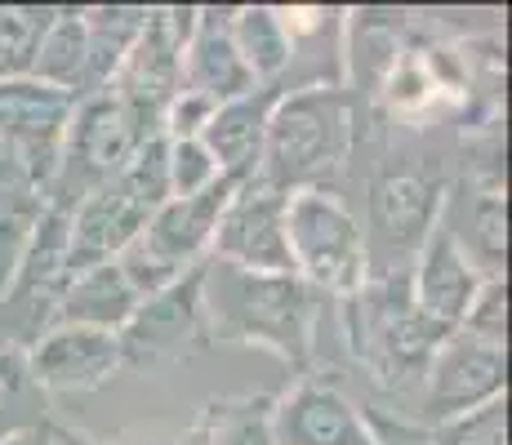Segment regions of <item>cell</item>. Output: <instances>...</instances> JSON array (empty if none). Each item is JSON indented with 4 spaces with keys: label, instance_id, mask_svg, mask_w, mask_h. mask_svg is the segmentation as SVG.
Listing matches in <instances>:
<instances>
[{
    "label": "cell",
    "instance_id": "1",
    "mask_svg": "<svg viewBox=\"0 0 512 445\" xmlns=\"http://www.w3.org/2000/svg\"><path fill=\"white\" fill-rule=\"evenodd\" d=\"M352 147V107L334 85L285 89L268 116L259 183L272 192H303L326 187Z\"/></svg>",
    "mask_w": 512,
    "mask_h": 445
},
{
    "label": "cell",
    "instance_id": "2",
    "mask_svg": "<svg viewBox=\"0 0 512 445\" xmlns=\"http://www.w3.org/2000/svg\"><path fill=\"white\" fill-rule=\"evenodd\" d=\"M205 303L236 339L268 343L290 361H303L312 343V290L294 272H241L205 263Z\"/></svg>",
    "mask_w": 512,
    "mask_h": 445
},
{
    "label": "cell",
    "instance_id": "3",
    "mask_svg": "<svg viewBox=\"0 0 512 445\" xmlns=\"http://www.w3.org/2000/svg\"><path fill=\"white\" fill-rule=\"evenodd\" d=\"M285 250L294 276L308 290H326L339 299L366 290V236L357 214L330 187H303L285 196Z\"/></svg>",
    "mask_w": 512,
    "mask_h": 445
},
{
    "label": "cell",
    "instance_id": "4",
    "mask_svg": "<svg viewBox=\"0 0 512 445\" xmlns=\"http://www.w3.org/2000/svg\"><path fill=\"white\" fill-rule=\"evenodd\" d=\"M236 187L241 183L219 178L214 187H205V192H196V196H170V201L147 219V227L125 245L121 259H116L125 281L139 290V299L174 285L179 276H187L192 267H201L210 259L214 232H219V219L236 196Z\"/></svg>",
    "mask_w": 512,
    "mask_h": 445
},
{
    "label": "cell",
    "instance_id": "5",
    "mask_svg": "<svg viewBox=\"0 0 512 445\" xmlns=\"http://www.w3.org/2000/svg\"><path fill=\"white\" fill-rule=\"evenodd\" d=\"M152 134L156 130H147L112 89H98V94L76 98L72 121H67V138H63L58 178H54L45 201L72 210L85 192L112 183V178L130 165V156L143 147V138H152Z\"/></svg>",
    "mask_w": 512,
    "mask_h": 445
},
{
    "label": "cell",
    "instance_id": "6",
    "mask_svg": "<svg viewBox=\"0 0 512 445\" xmlns=\"http://www.w3.org/2000/svg\"><path fill=\"white\" fill-rule=\"evenodd\" d=\"M196 9H147V23L130 54L112 76V94L130 107L147 130L161 134V116L170 98L183 89V49L192 36Z\"/></svg>",
    "mask_w": 512,
    "mask_h": 445
},
{
    "label": "cell",
    "instance_id": "7",
    "mask_svg": "<svg viewBox=\"0 0 512 445\" xmlns=\"http://www.w3.org/2000/svg\"><path fill=\"white\" fill-rule=\"evenodd\" d=\"M72 107H76L72 94L32 81V76L0 81V134L14 143L32 196H49V187H54Z\"/></svg>",
    "mask_w": 512,
    "mask_h": 445
},
{
    "label": "cell",
    "instance_id": "8",
    "mask_svg": "<svg viewBox=\"0 0 512 445\" xmlns=\"http://www.w3.org/2000/svg\"><path fill=\"white\" fill-rule=\"evenodd\" d=\"M508 388V348L481 343L464 330H450L428 361V414L432 423L459 419Z\"/></svg>",
    "mask_w": 512,
    "mask_h": 445
},
{
    "label": "cell",
    "instance_id": "9",
    "mask_svg": "<svg viewBox=\"0 0 512 445\" xmlns=\"http://www.w3.org/2000/svg\"><path fill=\"white\" fill-rule=\"evenodd\" d=\"M210 259L241 272H294L285 250V192H272L259 178L236 187L214 232Z\"/></svg>",
    "mask_w": 512,
    "mask_h": 445
},
{
    "label": "cell",
    "instance_id": "10",
    "mask_svg": "<svg viewBox=\"0 0 512 445\" xmlns=\"http://www.w3.org/2000/svg\"><path fill=\"white\" fill-rule=\"evenodd\" d=\"M147 219H152V210H147L121 178L85 192L81 201L67 210V276L121 259V250L143 232Z\"/></svg>",
    "mask_w": 512,
    "mask_h": 445
},
{
    "label": "cell",
    "instance_id": "11",
    "mask_svg": "<svg viewBox=\"0 0 512 445\" xmlns=\"http://www.w3.org/2000/svg\"><path fill=\"white\" fill-rule=\"evenodd\" d=\"M121 365H125L121 339L103 330H81V325H49L45 334H36V343L23 356V370L45 392L103 388Z\"/></svg>",
    "mask_w": 512,
    "mask_h": 445
},
{
    "label": "cell",
    "instance_id": "12",
    "mask_svg": "<svg viewBox=\"0 0 512 445\" xmlns=\"http://www.w3.org/2000/svg\"><path fill=\"white\" fill-rule=\"evenodd\" d=\"M481 281H486V276H481V267L472 263L464 241H459L446 223H437L428 232V241L419 245V254H415L410 299H415V308L428 316L432 325H441V330H459L464 312L472 308V299H477Z\"/></svg>",
    "mask_w": 512,
    "mask_h": 445
},
{
    "label": "cell",
    "instance_id": "13",
    "mask_svg": "<svg viewBox=\"0 0 512 445\" xmlns=\"http://www.w3.org/2000/svg\"><path fill=\"white\" fill-rule=\"evenodd\" d=\"M441 214V183L423 174H383L370 187V227L366 254L388 250V254H419V245L428 241V232L437 227Z\"/></svg>",
    "mask_w": 512,
    "mask_h": 445
},
{
    "label": "cell",
    "instance_id": "14",
    "mask_svg": "<svg viewBox=\"0 0 512 445\" xmlns=\"http://www.w3.org/2000/svg\"><path fill=\"white\" fill-rule=\"evenodd\" d=\"M201 308H205V263L192 267L187 276H179L174 285H165V290L147 294L139 303V312L130 316V325L116 334L125 361H152V356L183 348V343L196 334Z\"/></svg>",
    "mask_w": 512,
    "mask_h": 445
},
{
    "label": "cell",
    "instance_id": "15",
    "mask_svg": "<svg viewBox=\"0 0 512 445\" xmlns=\"http://www.w3.org/2000/svg\"><path fill=\"white\" fill-rule=\"evenodd\" d=\"M285 94V85H259L250 94L219 103L214 116L205 121L201 143L214 156L223 178L232 183H254L263 165V138H268V116L277 107V98Z\"/></svg>",
    "mask_w": 512,
    "mask_h": 445
},
{
    "label": "cell",
    "instance_id": "16",
    "mask_svg": "<svg viewBox=\"0 0 512 445\" xmlns=\"http://www.w3.org/2000/svg\"><path fill=\"white\" fill-rule=\"evenodd\" d=\"M272 445H374V432L334 388L299 383L272 401Z\"/></svg>",
    "mask_w": 512,
    "mask_h": 445
},
{
    "label": "cell",
    "instance_id": "17",
    "mask_svg": "<svg viewBox=\"0 0 512 445\" xmlns=\"http://www.w3.org/2000/svg\"><path fill=\"white\" fill-rule=\"evenodd\" d=\"M183 89L210 98V103H232V98L259 89L250 67L241 63L228 32V9H196L192 36L183 49Z\"/></svg>",
    "mask_w": 512,
    "mask_h": 445
},
{
    "label": "cell",
    "instance_id": "18",
    "mask_svg": "<svg viewBox=\"0 0 512 445\" xmlns=\"http://www.w3.org/2000/svg\"><path fill=\"white\" fill-rule=\"evenodd\" d=\"M139 290L125 281L121 263H98L85 272L67 276L63 294L54 303V325H81V330H103L121 334L130 325V316L139 312Z\"/></svg>",
    "mask_w": 512,
    "mask_h": 445
},
{
    "label": "cell",
    "instance_id": "19",
    "mask_svg": "<svg viewBox=\"0 0 512 445\" xmlns=\"http://www.w3.org/2000/svg\"><path fill=\"white\" fill-rule=\"evenodd\" d=\"M27 76L41 85L63 89V94H72V98L90 94L94 89L90 85V32H85L81 9H54Z\"/></svg>",
    "mask_w": 512,
    "mask_h": 445
},
{
    "label": "cell",
    "instance_id": "20",
    "mask_svg": "<svg viewBox=\"0 0 512 445\" xmlns=\"http://www.w3.org/2000/svg\"><path fill=\"white\" fill-rule=\"evenodd\" d=\"M228 32L232 45L241 54V63L250 67V76L259 85H277L281 72L294 58V36L285 27L277 5H241L228 9Z\"/></svg>",
    "mask_w": 512,
    "mask_h": 445
},
{
    "label": "cell",
    "instance_id": "21",
    "mask_svg": "<svg viewBox=\"0 0 512 445\" xmlns=\"http://www.w3.org/2000/svg\"><path fill=\"white\" fill-rule=\"evenodd\" d=\"M383 94H388V107L406 121H419V116L437 112L441 98L455 94L441 72V58L432 49H406V54L392 63L388 81H383Z\"/></svg>",
    "mask_w": 512,
    "mask_h": 445
},
{
    "label": "cell",
    "instance_id": "22",
    "mask_svg": "<svg viewBox=\"0 0 512 445\" xmlns=\"http://www.w3.org/2000/svg\"><path fill=\"white\" fill-rule=\"evenodd\" d=\"M85 14V32H90V94L112 85L121 58L130 54V45L139 41L147 9L134 5H116V9H81Z\"/></svg>",
    "mask_w": 512,
    "mask_h": 445
},
{
    "label": "cell",
    "instance_id": "23",
    "mask_svg": "<svg viewBox=\"0 0 512 445\" xmlns=\"http://www.w3.org/2000/svg\"><path fill=\"white\" fill-rule=\"evenodd\" d=\"M54 9L41 5H0V81H18L32 72V58Z\"/></svg>",
    "mask_w": 512,
    "mask_h": 445
},
{
    "label": "cell",
    "instance_id": "24",
    "mask_svg": "<svg viewBox=\"0 0 512 445\" xmlns=\"http://www.w3.org/2000/svg\"><path fill=\"white\" fill-rule=\"evenodd\" d=\"M36 210H41L36 196H27V201H18V205H0V308H5L9 290H14V281H18L27 241H32Z\"/></svg>",
    "mask_w": 512,
    "mask_h": 445
},
{
    "label": "cell",
    "instance_id": "25",
    "mask_svg": "<svg viewBox=\"0 0 512 445\" xmlns=\"http://www.w3.org/2000/svg\"><path fill=\"white\" fill-rule=\"evenodd\" d=\"M210 445H272V401L214 405Z\"/></svg>",
    "mask_w": 512,
    "mask_h": 445
},
{
    "label": "cell",
    "instance_id": "26",
    "mask_svg": "<svg viewBox=\"0 0 512 445\" xmlns=\"http://www.w3.org/2000/svg\"><path fill=\"white\" fill-rule=\"evenodd\" d=\"M437 445H508V401H486L477 410L459 414V419L437 423L432 432Z\"/></svg>",
    "mask_w": 512,
    "mask_h": 445
},
{
    "label": "cell",
    "instance_id": "27",
    "mask_svg": "<svg viewBox=\"0 0 512 445\" xmlns=\"http://www.w3.org/2000/svg\"><path fill=\"white\" fill-rule=\"evenodd\" d=\"M165 165H170V196H196L219 183V165L205 152L201 138H165Z\"/></svg>",
    "mask_w": 512,
    "mask_h": 445
},
{
    "label": "cell",
    "instance_id": "28",
    "mask_svg": "<svg viewBox=\"0 0 512 445\" xmlns=\"http://www.w3.org/2000/svg\"><path fill=\"white\" fill-rule=\"evenodd\" d=\"M459 330L481 343L508 348V281L504 276H486V281H481L477 299H472V308L464 312Z\"/></svg>",
    "mask_w": 512,
    "mask_h": 445
},
{
    "label": "cell",
    "instance_id": "29",
    "mask_svg": "<svg viewBox=\"0 0 512 445\" xmlns=\"http://www.w3.org/2000/svg\"><path fill=\"white\" fill-rule=\"evenodd\" d=\"M504 250H508V219H504V201L495 192L481 196L477 210H472V263H486L495 272L504 263ZM499 276V272H495Z\"/></svg>",
    "mask_w": 512,
    "mask_h": 445
},
{
    "label": "cell",
    "instance_id": "30",
    "mask_svg": "<svg viewBox=\"0 0 512 445\" xmlns=\"http://www.w3.org/2000/svg\"><path fill=\"white\" fill-rule=\"evenodd\" d=\"M14 445H94V441H90V437H81V432H72V428H63V423L45 419V423H36L32 432L14 437Z\"/></svg>",
    "mask_w": 512,
    "mask_h": 445
},
{
    "label": "cell",
    "instance_id": "31",
    "mask_svg": "<svg viewBox=\"0 0 512 445\" xmlns=\"http://www.w3.org/2000/svg\"><path fill=\"white\" fill-rule=\"evenodd\" d=\"M0 192L32 196V187H27V174H23V165H18V152H14V143H9L5 134H0ZM36 201H41V196H36Z\"/></svg>",
    "mask_w": 512,
    "mask_h": 445
},
{
    "label": "cell",
    "instance_id": "32",
    "mask_svg": "<svg viewBox=\"0 0 512 445\" xmlns=\"http://www.w3.org/2000/svg\"><path fill=\"white\" fill-rule=\"evenodd\" d=\"M374 432V445H437L432 441V432H419V428H392V423H370Z\"/></svg>",
    "mask_w": 512,
    "mask_h": 445
},
{
    "label": "cell",
    "instance_id": "33",
    "mask_svg": "<svg viewBox=\"0 0 512 445\" xmlns=\"http://www.w3.org/2000/svg\"><path fill=\"white\" fill-rule=\"evenodd\" d=\"M9 445H14V441H9Z\"/></svg>",
    "mask_w": 512,
    "mask_h": 445
}]
</instances>
